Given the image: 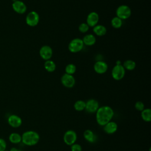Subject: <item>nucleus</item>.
I'll list each match as a JSON object with an SVG mask.
<instances>
[{"instance_id": "obj_1", "label": "nucleus", "mask_w": 151, "mask_h": 151, "mask_svg": "<svg viewBox=\"0 0 151 151\" xmlns=\"http://www.w3.org/2000/svg\"><path fill=\"white\" fill-rule=\"evenodd\" d=\"M114 116L113 109L109 106L99 107L96 112V119L98 124L103 126L111 120Z\"/></svg>"}, {"instance_id": "obj_2", "label": "nucleus", "mask_w": 151, "mask_h": 151, "mask_svg": "<svg viewBox=\"0 0 151 151\" xmlns=\"http://www.w3.org/2000/svg\"><path fill=\"white\" fill-rule=\"evenodd\" d=\"M21 142L29 146L37 145L40 140L39 134L34 130H28L24 132L21 135Z\"/></svg>"}, {"instance_id": "obj_3", "label": "nucleus", "mask_w": 151, "mask_h": 151, "mask_svg": "<svg viewBox=\"0 0 151 151\" xmlns=\"http://www.w3.org/2000/svg\"><path fill=\"white\" fill-rule=\"evenodd\" d=\"M83 47H84V43L83 42V40L80 38H76L72 40L70 42L68 48L70 52L76 53L81 51Z\"/></svg>"}, {"instance_id": "obj_4", "label": "nucleus", "mask_w": 151, "mask_h": 151, "mask_svg": "<svg viewBox=\"0 0 151 151\" xmlns=\"http://www.w3.org/2000/svg\"><path fill=\"white\" fill-rule=\"evenodd\" d=\"M132 12L130 7L126 5H122L119 6L116 10V17L121 19H126L131 15Z\"/></svg>"}, {"instance_id": "obj_5", "label": "nucleus", "mask_w": 151, "mask_h": 151, "mask_svg": "<svg viewBox=\"0 0 151 151\" xmlns=\"http://www.w3.org/2000/svg\"><path fill=\"white\" fill-rule=\"evenodd\" d=\"M77 139V135L75 131L73 130H67L63 136L64 142L68 146H71L75 143Z\"/></svg>"}, {"instance_id": "obj_6", "label": "nucleus", "mask_w": 151, "mask_h": 151, "mask_svg": "<svg viewBox=\"0 0 151 151\" xmlns=\"http://www.w3.org/2000/svg\"><path fill=\"white\" fill-rule=\"evenodd\" d=\"M125 75V69L122 64H116L112 69L111 76L115 80H122Z\"/></svg>"}, {"instance_id": "obj_7", "label": "nucleus", "mask_w": 151, "mask_h": 151, "mask_svg": "<svg viewBox=\"0 0 151 151\" xmlns=\"http://www.w3.org/2000/svg\"><path fill=\"white\" fill-rule=\"evenodd\" d=\"M39 21V15L37 12L34 11L29 12L25 18V22L30 27L36 26L38 24Z\"/></svg>"}, {"instance_id": "obj_8", "label": "nucleus", "mask_w": 151, "mask_h": 151, "mask_svg": "<svg viewBox=\"0 0 151 151\" xmlns=\"http://www.w3.org/2000/svg\"><path fill=\"white\" fill-rule=\"evenodd\" d=\"M61 81L62 84L67 88L73 87L76 83V80L73 76L67 73H65L62 76Z\"/></svg>"}, {"instance_id": "obj_9", "label": "nucleus", "mask_w": 151, "mask_h": 151, "mask_svg": "<svg viewBox=\"0 0 151 151\" xmlns=\"http://www.w3.org/2000/svg\"><path fill=\"white\" fill-rule=\"evenodd\" d=\"M99 107L98 101L95 99H91L86 102V110L89 113H94L97 111Z\"/></svg>"}, {"instance_id": "obj_10", "label": "nucleus", "mask_w": 151, "mask_h": 151, "mask_svg": "<svg viewBox=\"0 0 151 151\" xmlns=\"http://www.w3.org/2000/svg\"><path fill=\"white\" fill-rule=\"evenodd\" d=\"M13 10L19 14H24L27 11V6L25 3L19 0H16L12 4Z\"/></svg>"}, {"instance_id": "obj_11", "label": "nucleus", "mask_w": 151, "mask_h": 151, "mask_svg": "<svg viewBox=\"0 0 151 151\" xmlns=\"http://www.w3.org/2000/svg\"><path fill=\"white\" fill-rule=\"evenodd\" d=\"M9 125L13 128H18L20 127L22 123V119L18 115L11 114L7 119Z\"/></svg>"}, {"instance_id": "obj_12", "label": "nucleus", "mask_w": 151, "mask_h": 151, "mask_svg": "<svg viewBox=\"0 0 151 151\" xmlns=\"http://www.w3.org/2000/svg\"><path fill=\"white\" fill-rule=\"evenodd\" d=\"M40 55L44 60H48L52 57V50L48 45H44L40 50Z\"/></svg>"}, {"instance_id": "obj_13", "label": "nucleus", "mask_w": 151, "mask_h": 151, "mask_svg": "<svg viewBox=\"0 0 151 151\" xmlns=\"http://www.w3.org/2000/svg\"><path fill=\"white\" fill-rule=\"evenodd\" d=\"M99 21V16L98 14L96 12H90L87 17V24L89 27H94L96 25Z\"/></svg>"}, {"instance_id": "obj_14", "label": "nucleus", "mask_w": 151, "mask_h": 151, "mask_svg": "<svg viewBox=\"0 0 151 151\" xmlns=\"http://www.w3.org/2000/svg\"><path fill=\"white\" fill-rule=\"evenodd\" d=\"M108 68L107 63L103 61H98L94 65V70L98 74L105 73Z\"/></svg>"}, {"instance_id": "obj_15", "label": "nucleus", "mask_w": 151, "mask_h": 151, "mask_svg": "<svg viewBox=\"0 0 151 151\" xmlns=\"http://www.w3.org/2000/svg\"><path fill=\"white\" fill-rule=\"evenodd\" d=\"M118 129L117 124L113 121H110L103 126V130L105 133L109 134L114 133Z\"/></svg>"}, {"instance_id": "obj_16", "label": "nucleus", "mask_w": 151, "mask_h": 151, "mask_svg": "<svg viewBox=\"0 0 151 151\" xmlns=\"http://www.w3.org/2000/svg\"><path fill=\"white\" fill-rule=\"evenodd\" d=\"M83 137L89 143H94L96 140V134L91 130L90 129H87L84 132Z\"/></svg>"}, {"instance_id": "obj_17", "label": "nucleus", "mask_w": 151, "mask_h": 151, "mask_svg": "<svg viewBox=\"0 0 151 151\" xmlns=\"http://www.w3.org/2000/svg\"><path fill=\"white\" fill-rule=\"evenodd\" d=\"M84 43V45H86L87 46H91L96 43V37L93 34H87L85 35L82 40Z\"/></svg>"}, {"instance_id": "obj_18", "label": "nucleus", "mask_w": 151, "mask_h": 151, "mask_svg": "<svg viewBox=\"0 0 151 151\" xmlns=\"http://www.w3.org/2000/svg\"><path fill=\"white\" fill-rule=\"evenodd\" d=\"M93 32L98 36H103L106 34V28L102 25H96L93 28Z\"/></svg>"}, {"instance_id": "obj_19", "label": "nucleus", "mask_w": 151, "mask_h": 151, "mask_svg": "<svg viewBox=\"0 0 151 151\" xmlns=\"http://www.w3.org/2000/svg\"><path fill=\"white\" fill-rule=\"evenodd\" d=\"M9 140L11 143L13 144H18L21 142L22 137L21 135L18 133H12L9 136Z\"/></svg>"}, {"instance_id": "obj_20", "label": "nucleus", "mask_w": 151, "mask_h": 151, "mask_svg": "<svg viewBox=\"0 0 151 151\" xmlns=\"http://www.w3.org/2000/svg\"><path fill=\"white\" fill-rule=\"evenodd\" d=\"M141 117L142 119L146 122H149L151 121V110L149 108L144 109L141 111Z\"/></svg>"}, {"instance_id": "obj_21", "label": "nucleus", "mask_w": 151, "mask_h": 151, "mask_svg": "<svg viewBox=\"0 0 151 151\" xmlns=\"http://www.w3.org/2000/svg\"><path fill=\"white\" fill-rule=\"evenodd\" d=\"M44 68L48 72H53L56 68L55 63L50 60H46L44 63Z\"/></svg>"}, {"instance_id": "obj_22", "label": "nucleus", "mask_w": 151, "mask_h": 151, "mask_svg": "<svg viewBox=\"0 0 151 151\" xmlns=\"http://www.w3.org/2000/svg\"><path fill=\"white\" fill-rule=\"evenodd\" d=\"M124 69L131 71L133 70L136 67V63L131 60H127L123 63V65H122Z\"/></svg>"}, {"instance_id": "obj_23", "label": "nucleus", "mask_w": 151, "mask_h": 151, "mask_svg": "<svg viewBox=\"0 0 151 151\" xmlns=\"http://www.w3.org/2000/svg\"><path fill=\"white\" fill-rule=\"evenodd\" d=\"M85 107H86V102L81 100L76 101L74 104V109L78 111H81L84 110L85 109Z\"/></svg>"}, {"instance_id": "obj_24", "label": "nucleus", "mask_w": 151, "mask_h": 151, "mask_svg": "<svg viewBox=\"0 0 151 151\" xmlns=\"http://www.w3.org/2000/svg\"><path fill=\"white\" fill-rule=\"evenodd\" d=\"M111 24L113 28H119L122 27L123 24V21H122V19L119 18V17H115L111 19Z\"/></svg>"}, {"instance_id": "obj_25", "label": "nucleus", "mask_w": 151, "mask_h": 151, "mask_svg": "<svg viewBox=\"0 0 151 151\" xmlns=\"http://www.w3.org/2000/svg\"><path fill=\"white\" fill-rule=\"evenodd\" d=\"M65 73L70 75H73L76 71V67L73 64H68L66 65L65 68Z\"/></svg>"}, {"instance_id": "obj_26", "label": "nucleus", "mask_w": 151, "mask_h": 151, "mask_svg": "<svg viewBox=\"0 0 151 151\" xmlns=\"http://www.w3.org/2000/svg\"><path fill=\"white\" fill-rule=\"evenodd\" d=\"M89 27L87 23H81L78 26V30L82 33H86L88 31Z\"/></svg>"}, {"instance_id": "obj_27", "label": "nucleus", "mask_w": 151, "mask_h": 151, "mask_svg": "<svg viewBox=\"0 0 151 151\" xmlns=\"http://www.w3.org/2000/svg\"><path fill=\"white\" fill-rule=\"evenodd\" d=\"M134 107L137 110L142 111L145 109V104L142 101H138L135 103Z\"/></svg>"}, {"instance_id": "obj_28", "label": "nucleus", "mask_w": 151, "mask_h": 151, "mask_svg": "<svg viewBox=\"0 0 151 151\" xmlns=\"http://www.w3.org/2000/svg\"><path fill=\"white\" fill-rule=\"evenodd\" d=\"M71 146V151H82L81 146L78 143H74Z\"/></svg>"}, {"instance_id": "obj_29", "label": "nucleus", "mask_w": 151, "mask_h": 151, "mask_svg": "<svg viewBox=\"0 0 151 151\" xmlns=\"http://www.w3.org/2000/svg\"><path fill=\"white\" fill-rule=\"evenodd\" d=\"M6 149V141L2 138H0V151H5Z\"/></svg>"}, {"instance_id": "obj_30", "label": "nucleus", "mask_w": 151, "mask_h": 151, "mask_svg": "<svg viewBox=\"0 0 151 151\" xmlns=\"http://www.w3.org/2000/svg\"><path fill=\"white\" fill-rule=\"evenodd\" d=\"M17 151H23V150H18V149H17Z\"/></svg>"}, {"instance_id": "obj_31", "label": "nucleus", "mask_w": 151, "mask_h": 151, "mask_svg": "<svg viewBox=\"0 0 151 151\" xmlns=\"http://www.w3.org/2000/svg\"><path fill=\"white\" fill-rule=\"evenodd\" d=\"M5 151H9V150H5Z\"/></svg>"}]
</instances>
